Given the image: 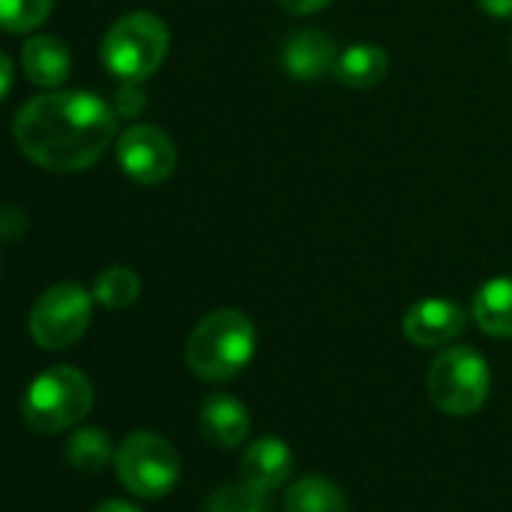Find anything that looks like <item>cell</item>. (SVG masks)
Listing matches in <instances>:
<instances>
[{
    "instance_id": "obj_1",
    "label": "cell",
    "mask_w": 512,
    "mask_h": 512,
    "mask_svg": "<svg viewBox=\"0 0 512 512\" xmlns=\"http://www.w3.org/2000/svg\"><path fill=\"white\" fill-rule=\"evenodd\" d=\"M118 133V112L91 91H46L22 103L13 139L22 154L49 172L94 166Z\"/></svg>"
},
{
    "instance_id": "obj_2",
    "label": "cell",
    "mask_w": 512,
    "mask_h": 512,
    "mask_svg": "<svg viewBox=\"0 0 512 512\" xmlns=\"http://www.w3.org/2000/svg\"><path fill=\"white\" fill-rule=\"evenodd\" d=\"M256 353V329L247 314L220 308L205 314L187 338V365L205 383L238 377Z\"/></svg>"
},
{
    "instance_id": "obj_3",
    "label": "cell",
    "mask_w": 512,
    "mask_h": 512,
    "mask_svg": "<svg viewBox=\"0 0 512 512\" xmlns=\"http://www.w3.org/2000/svg\"><path fill=\"white\" fill-rule=\"evenodd\" d=\"M94 407V383L73 365H55L34 377L22 401V419L37 434L76 428Z\"/></svg>"
},
{
    "instance_id": "obj_4",
    "label": "cell",
    "mask_w": 512,
    "mask_h": 512,
    "mask_svg": "<svg viewBox=\"0 0 512 512\" xmlns=\"http://www.w3.org/2000/svg\"><path fill=\"white\" fill-rule=\"evenodd\" d=\"M169 52V28L154 13H130L118 19L103 43L100 58L121 82H145L160 70Z\"/></svg>"
},
{
    "instance_id": "obj_5",
    "label": "cell",
    "mask_w": 512,
    "mask_h": 512,
    "mask_svg": "<svg viewBox=\"0 0 512 512\" xmlns=\"http://www.w3.org/2000/svg\"><path fill=\"white\" fill-rule=\"evenodd\" d=\"M491 389L488 362L473 347H446L428 368V395L446 416L476 413Z\"/></svg>"
},
{
    "instance_id": "obj_6",
    "label": "cell",
    "mask_w": 512,
    "mask_h": 512,
    "mask_svg": "<svg viewBox=\"0 0 512 512\" xmlns=\"http://www.w3.org/2000/svg\"><path fill=\"white\" fill-rule=\"evenodd\" d=\"M115 470L130 494L160 500L178 485L181 458L166 437L154 431H133L115 449Z\"/></svg>"
},
{
    "instance_id": "obj_7",
    "label": "cell",
    "mask_w": 512,
    "mask_h": 512,
    "mask_svg": "<svg viewBox=\"0 0 512 512\" xmlns=\"http://www.w3.org/2000/svg\"><path fill=\"white\" fill-rule=\"evenodd\" d=\"M91 311H94V296L79 287V284H55L46 290L28 320L31 338L37 347L58 353L82 341V335L91 326Z\"/></svg>"
},
{
    "instance_id": "obj_8",
    "label": "cell",
    "mask_w": 512,
    "mask_h": 512,
    "mask_svg": "<svg viewBox=\"0 0 512 512\" xmlns=\"http://www.w3.org/2000/svg\"><path fill=\"white\" fill-rule=\"evenodd\" d=\"M115 157L127 178H133L136 184H148V187L163 184L178 166L175 142L169 139V133H163L154 124L127 127L115 142Z\"/></svg>"
},
{
    "instance_id": "obj_9",
    "label": "cell",
    "mask_w": 512,
    "mask_h": 512,
    "mask_svg": "<svg viewBox=\"0 0 512 512\" xmlns=\"http://www.w3.org/2000/svg\"><path fill=\"white\" fill-rule=\"evenodd\" d=\"M467 326L461 305L449 299H422L404 314V338L416 347H443L455 341Z\"/></svg>"
},
{
    "instance_id": "obj_10",
    "label": "cell",
    "mask_w": 512,
    "mask_h": 512,
    "mask_svg": "<svg viewBox=\"0 0 512 512\" xmlns=\"http://www.w3.org/2000/svg\"><path fill=\"white\" fill-rule=\"evenodd\" d=\"M335 61H338L335 40L317 28H302V31L290 34L284 43V52H281V64H284L287 76H293L299 82L323 79L326 73L335 70Z\"/></svg>"
},
{
    "instance_id": "obj_11",
    "label": "cell",
    "mask_w": 512,
    "mask_h": 512,
    "mask_svg": "<svg viewBox=\"0 0 512 512\" xmlns=\"http://www.w3.org/2000/svg\"><path fill=\"white\" fill-rule=\"evenodd\" d=\"M293 449L281 437H260L244 449L241 458V482L256 491H275L293 476Z\"/></svg>"
},
{
    "instance_id": "obj_12",
    "label": "cell",
    "mask_w": 512,
    "mask_h": 512,
    "mask_svg": "<svg viewBox=\"0 0 512 512\" xmlns=\"http://www.w3.org/2000/svg\"><path fill=\"white\" fill-rule=\"evenodd\" d=\"M199 431L205 434L208 443L220 449H235L238 443H244L250 431V413L235 395L214 392L199 407Z\"/></svg>"
},
{
    "instance_id": "obj_13",
    "label": "cell",
    "mask_w": 512,
    "mask_h": 512,
    "mask_svg": "<svg viewBox=\"0 0 512 512\" xmlns=\"http://www.w3.org/2000/svg\"><path fill=\"white\" fill-rule=\"evenodd\" d=\"M22 70H25L28 82H34L46 91L61 88L73 70L67 43H61L58 37H49V34L31 37L22 49Z\"/></svg>"
},
{
    "instance_id": "obj_14",
    "label": "cell",
    "mask_w": 512,
    "mask_h": 512,
    "mask_svg": "<svg viewBox=\"0 0 512 512\" xmlns=\"http://www.w3.org/2000/svg\"><path fill=\"white\" fill-rule=\"evenodd\" d=\"M332 73H335V79L341 85L365 91V88H374V85H380L386 79L389 55L374 43H353L338 55Z\"/></svg>"
},
{
    "instance_id": "obj_15",
    "label": "cell",
    "mask_w": 512,
    "mask_h": 512,
    "mask_svg": "<svg viewBox=\"0 0 512 512\" xmlns=\"http://www.w3.org/2000/svg\"><path fill=\"white\" fill-rule=\"evenodd\" d=\"M473 320L491 338H512V278H491L476 290Z\"/></svg>"
},
{
    "instance_id": "obj_16",
    "label": "cell",
    "mask_w": 512,
    "mask_h": 512,
    "mask_svg": "<svg viewBox=\"0 0 512 512\" xmlns=\"http://www.w3.org/2000/svg\"><path fill=\"white\" fill-rule=\"evenodd\" d=\"M287 512H347L344 491L326 476H302L284 497Z\"/></svg>"
},
{
    "instance_id": "obj_17",
    "label": "cell",
    "mask_w": 512,
    "mask_h": 512,
    "mask_svg": "<svg viewBox=\"0 0 512 512\" xmlns=\"http://www.w3.org/2000/svg\"><path fill=\"white\" fill-rule=\"evenodd\" d=\"M115 449L112 437L97 428V425H85L76 428L67 440V461L79 470V473H100L109 461H115Z\"/></svg>"
},
{
    "instance_id": "obj_18",
    "label": "cell",
    "mask_w": 512,
    "mask_h": 512,
    "mask_svg": "<svg viewBox=\"0 0 512 512\" xmlns=\"http://www.w3.org/2000/svg\"><path fill=\"white\" fill-rule=\"evenodd\" d=\"M139 290H142V281L133 269L127 266H109L97 275L94 281V299L109 308V311H124L130 308L136 299H139Z\"/></svg>"
},
{
    "instance_id": "obj_19",
    "label": "cell",
    "mask_w": 512,
    "mask_h": 512,
    "mask_svg": "<svg viewBox=\"0 0 512 512\" xmlns=\"http://www.w3.org/2000/svg\"><path fill=\"white\" fill-rule=\"evenodd\" d=\"M55 0H0V31L31 34L52 16Z\"/></svg>"
},
{
    "instance_id": "obj_20",
    "label": "cell",
    "mask_w": 512,
    "mask_h": 512,
    "mask_svg": "<svg viewBox=\"0 0 512 512\" xmlns=\"http://www.w3.org/2000/svg\"><path fill=\"white\" fill-rule=\"evenodd\" d=\"M205 512H272V506L263 491L250 488L247 482H238V485L217 488L208 497Z\"/></svg>"
},
{
    "instance_id": "obj_21",
    "label": "cell",
    "mask_w": 512,
    "mask_h": 512,
    "mask_svg": "<svg viewBox=\"0 0 512 512\" xmlns=\"http://www.w3.org/2000/svg\"><path fill=\"white\" fill-rule=\"evenodd\" d=\"M112 109L124 118H136L145 112V91L139 88V82H124L112 100Z\"/></svg>"
},
{
    "instance_id": "obj_22",
    "label": "cell",
    "mask_w": 512,
    "mask_h": 512,
    "mask_svg": "<svg viewBox=\"0 0 512 512\" xmlns=\"http://www.w3.org/2000/svg\"><path fill=\"white\" fill-rule=\"evenodd\" d=\"M25 226H28V217H25V211H22V208L7 205L4 211H0V235H4V238H16V235H22V232H25Z\"/></svg>"
},
{
    "instance_id": "obj_23",
    "label": "cell",
    "mask_w": 512,
    "mask_h": 512,
    "mask_svg": "<svg viewBox=\"0 0 512 512\" xmlns=\"http://www.w3.org/2000/svg\"><path fill=\"white\" fill-rule=\"evenodd\" d=\"M278 4L287 10V13H293V16H311V13H320V10H326L332 0H278Z\"/></svg>"
},
{
    "instance_id": "obj_24",
    "label": "cell",
    "mask_w": 512,
    "mask_h": 512,
    "mask_svg": "<svg viewBox=\"0 0 512 512\" xmlns=\"http://www.w3.org/2000/svg\"><path fill=\"white\" fill-rule=\"evenodd\" d=\"M479 10L494 19H512V0H476Z\"/></svg>"
},
{
    "instance_id": "obj_25",
    "label": "cell",
    "mask_w": 512,
    "mask_h": 512,
    "mask_svg": "<svg viewBox=\"0 0 512 512\" xmlns=\"http://www.w3.org/2000/svg\"><path fill=\"white\" fill-rule=\"evenodd\" d=\"M10 91H13V61L7 52H0V103L7 100Z\"/></svg>"
},
{
    "instance_id": "obj_26",
    "label": "cell",
    "mask_w": 512,
    "mask_h": 512,
    "mask_svg": "<svg viewBox=\"0 0 512 512\" xmlns=\"http://www.w3.org/2000/svg\"><path fill=\"white\" fill-rule=\"evenodd\" d=\"M94 512H142V509L136 503H130V500H115L112 497V500H103Z\"/></svg>"
},
{
    "instance_id": "obj_27",
    "label": "cell",
    "mask_w": 512,
    "mask_h": 512,
    "mask_svg": "<svg viewBox=\"0 0 512 512\" xmlns=\"http://www.w3.org/2000/svg\"><path fill=\"white\" fill-rule=\"evenodd\" d=\"M509 49H512V46H509Z\"/></svg>"
}]
</instances>
